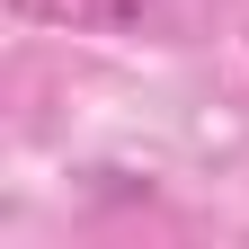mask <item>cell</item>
<instances>
[{"label":"cell","mask_w":249,"mask_h":249,"mask_svg":"<svg viewBox=\"0 0 249 249\" xmlns=\"http://www.w3.org/2000/svg\"><path fill=\"white\" fill-rule=\"evenodd\" d=\"M27 27H62V36H160V0H9Z\"/></svg>","instance_id":"1"}]
</instances>
